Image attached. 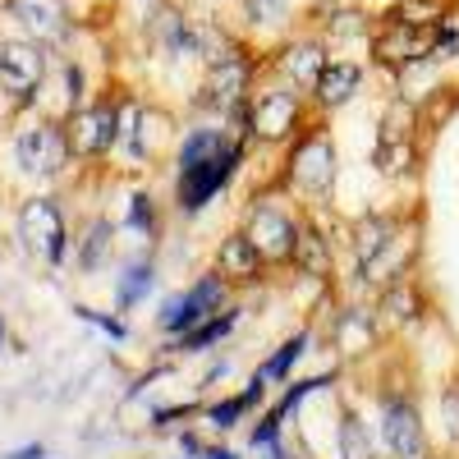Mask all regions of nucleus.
<instances>
[{
    "label": "nucleus",
    "mask_w": 459,
    "mask_h": 459,
    "mask_svg": "<svg viewBox=\"0 0 459 459\" xmlns=\"http://www.w3.org/2000/svg\"><path fill=\"white\" fill-rule=\"evenodd\" d=\"M235 166H239V147L225 134H194L184 147V179H179L184 207H203L235 175Z\"/></svg>",
    "instance_id": "f257e3e1"
},
{
    "label": "nucleus",
    "mask_w": 459,
    "mask_h": 459,
    "mask_svg": "<svg viewBox=\"0 0 459 459\" xmlns=\"http://www.w3.org/2000/svg\"><path fill=\"white\" fill-rule=\"evenodd\" d=\"M437 28L441 23H391L381 19V28L372 32V60L386 69H409L418 60L437 56Z\"/></svg>",
    "instance_id": "f03ea898"
},
{
    "label": "nucleus",
    "mask_w": 459,
    "mask_h": 459,
    "mask_svg": "<svg viewBox=\"0 0 459 459\" xmlns=\"http://www.w3.org/2000/svg\"><path fill=\"white\" fill-rule=\"evenodd\" d=\"M248 79H253V60L230 47L221 60H212V74H207V101L230 110V106H244V92H248Z\"/></svg>",
    "instance_id": "7ed1b4c3"
},
{
    "label": "nucleus",
    "mask_w": 459,
    "mask_h": 459,
    "mask_svg": "<svg viewBox=\"0 0 459 459\" xmlns=\"http://www.w3.org/2000/svg\"><path fill=\"white\" fill-rule=\"evenodd\" d=\"M248 125L262 138H285L290 129H299V92H257L248 106Z\"/></svg>",
    "instance_id": "20e7f679"
},
{
    "label": "nucleus",
    "mask_w": 459,
    "mask_h": 459,
    "mask_svg": "<svg viewBox=\"0 0 459 459\" xmlns=\"http://www.w3.org/2000/svg\"><path fill=\"white\" fill-rule=\"evenodd\" d=\"M244 235L257 244V253L262 257H294V239H299V225H290L276 207H257L253 216H248V230Z\"/></svg>",
    "instance_id": "39448f33"
},
{
    "label": "nucleus",
    "mask_w": 459,
    "mask_h": 459,
    "mask_svg": "<svg viewBox=\"0 0 459 459\" xmlns=\"http://www.w3.org/2000/svg\"><path fill=\"white\" fill-rule=\"evenodd\" d=\"M409 129H413V110H409V101H395L386 110V129H381V143H377V161L391 175H400L413 157V134Z\"/></svg>",
    "instance_id": "423d86ee"
},
{
    "label": "nucleus",
    "mask_w": 459,
    "mask_h": 459,
    "mask_svg": "<svg viewBox=\"0 0 459 459\" xmlns=\"http://www.w3.org/2000/svg\"><path fill=\"white\" fill-rule=\"evenodd\" d=\"M335 179V166H331V143L322 134H313L308 143H303L294 152V184L303 188V194H326Z\"/></svg>",
    "instance_id": "0eeeda50"
},
{
    "label": "nucleus",
    "mask_w": 459,
    "mask_h": 459,
    "mask_svg": "<svg viewBox=\"0 0 459 459\" xmlns=\"http://www.w3.org/2000/svg\"><path fill=\"white\" fill-rule=\"evenodd\" d=\"M386 441L400 459H423L428 446H423V423H418V409L404 404V400H391L386 404Z\"/></svg>",
    "instance_id": "6e6552de"
},
{
    "label": "nucleus",
    "mask_w": 459,
    "mask_h": 459,
    "mask_svg": "<svg viewBox=\"0 0 459 459\" xmlns=\"http://www.w3.org/2000/svg\"><path fill=\"white\" fill-rule=\"evenodd\" d=\"M37 79H42V56H37V47H23V42L0 47V83L14 97H28L37 88Z\"/></svg>",
    "instance_id": "1a4fd4ad"
},
{
    "label": "nucleus",
    "mask_w": 459,
    "mask_h": 459,
    "mask_svg": "<svg viewBox=\"0 0 459 459\" xmlns=\"http://www.w3.org/2000/svg\"><path fill=\"white\" fill-rule=\"evenodd\" d=\"M281 69H285V79H290L299 92H313L317 79H322V69H326V51H322L317 42H294V47H285Z\"/></svg>",
    "instance_id": "9d476101"
},
{
    "label": "nucleus",
    "mask_w": 459,
    "mask_h": 459,
    "mask_svg": "<svg viewBox=\"0 0 459 459\" xmlns=\"http://www.w3.org/2000/svg\"><path fill=\"white\" fill-rule=\"evenodd\" d=\"M359 83H363V69H359L354 60H326L313 97H317L322 106H344V101L359 92Z\"/></svg>",
    "instance_id": "9b49d317"
},
{
    "label": "nucleus",
    "mask_w": 459,
    "mask_h": 459,
    "mask_svg": "<svg viewBox=\"0 0 459 459\" xmlns=\"http://www.w3.org/2000/svg\"><path fill=\"white\" fill-rule=\"evenodd\" d=\"M221 299V281L212 276V281H203L198 290H188L179 303H170V313H166V326L170 331H184V326H198L203 317H207V308Z\"/></svg>",
    "instance_id": "f8f14e48"
},
{
    "label": "nucleus",
    "mask_w": 459,
    "mask_h": 459,
    "mask_svg": "<svg viewBox=\"0 0 459 459\" xmlns=\"http://www.w3.org/2000/svg\"><path fill=\"white\" fill-rule=\"evenodd\" d=\"M257 266H262V253H257V244H253L248 235H230V239L221 244V272H225L230 281H253Z\"/></svg>",
    "instance_id": "ddd939ff"
},
{
    "label": "nucleus",
    "mask_w": 459,
    "mask_h": 459,
    "mask_svg": "<svg viewBox=\"0 0 459 459\" xmlns=\"http://www.w3.org/2000/svg\"><path fill=\"white\" fill-rule=\"evenodd\" d=\"M395 239H400V225H395V221H386V216H381V221H377V216H368V221L359 225V244H354V248H359V266H363V272H368V266H372L381 253H386Z\"/></svg>",
    "instance_id": "4468645a"
},
{
    "label": "nucleus",
    "mask_w": 459,
    "mask_h": 459,
    "mask_svg": "<svg viewBox=\"0 0 459 459\" xmlns=\"http://www.w3.org/2000/svg\"><path fill=\"white\" fill-rule=\"evenodd\" d=\"M19 152H23V161H28L32 170H51V166H60V157H65V147H60V138H56L51 129H32V134H23Z\"/></svg>",
    "instance_id": "2eb2a0df"
},
{
    "label": "nucleus",
    "mask_w": 459,
    "mask_h": 459,
    "mask_svg": "<svg viewBox=\"0 0 459 459\" xmlns=\"http://www.w3.org/2000/svg\"><path fill=\"white\" fill-rule=\"evenodd\" d=\"M450 10H446V0H400V5H391L381 19H391V23H441Z\"/></svg>",
    "instance_id": "dca6fc26"
},
{
    "label": "nucleus",
    "mask_w": 459,
    "mask_h": 459,
    "mask_svg": "<svg viewBox=\"0 0 459 459\" xmlns=\"http://www.w3.org/2000/svg\"><path fill=\"white\" fill-rule=\"evenodd\" d=\"M115 110L106 106V110H92V115H83V120L79 125H74V129H79V147L83 152H101L110 138H115Z\"/></svg>",
    "instance_id": "f3484780"
},
{
    "label": "nucleus",
    "mask_w": 459,
    "mask_h": 459,
    "mask_svg": "<svg viewBox=\"0 0 459 459\" xmlns=\"http://www.w3.org/2000/svg\"><path fill=\"white\" fill-rule=\"evenodd\" d=\"M37 225H42V239H37V244H42L47 257H56V253H60V216H56L47 203H37V207H28L23 230H28V235H37Z\"/></svg>",
    "instance_id": "a211bd4d"
},
{
    "label": "nucleus",
    "mask_w": 459,
    "mask_h": 459,
    "mask_svg": "<svg viewBox=\"0 0 459 459\" xmlns=\"http://www.w3.org/2000/svg\"><path fill=\"white\" fill-rule=\"evenodd\" d=\"M294 257L308 266L313 276H326V248H322V239L313 235V230H299V239H294Z\"/></svg>",
    "instance_id": "6ab92c4d"
},
{
    "label": "nucleus",
    "mask_w": 459,
    "mask_h": 459,
    "mask_svg": "<svg viewBox=\"0 0 459 459\" xmlns=\"http://www.w3.org/2000/svg\"><path fill=\"white\" fill-rule=\"evenodd\" d=\"M14 10H19V14H23V23H28V28H37V32H60V14H56L51 5H42V0H19Z\"/></svg>",
    "instance_id": "aec40b11"
},
{
    "label": "nucleus",
    "mask_w": 459,
    "mask_h": 459,
    "mask_svg": "<svg viewBox=\"0 0 459 459\" xmlns=\"http://www.w3.org/2000/svg\"><path fill=\"white\" fill-rule=\"evenodd\" d=\"M244 14L253 23H276L290 14V0H244Z\"/></svg>",
    "instance_id": "412c9836"
},
{
    "label": "nucleus",
    "mask_w": 459,
    "mask_h": 459,
    "mask_svg": "<svg viewBox=\"0 0 459 459\" xmlns=\"http://www.w3.org/2000/svg\"><path fill=\"white\" fill-rule=\"evenodd\" d=\"M340 446H344V459H372V455H368V441H363V428H359V418H344Z\"/></svg>",
    "instance_id": "4be33fe9"
},
{
    "label": "nucleus",
    "mask_w": 459,
    "mask_h": 459,
    "mask_svg": "<svg viewBox=\"0 0 459 459\" xmlns=\"http://www.w3.org/2000/svg\"><path fill=\"white\" fill-rule=\"evenodd\" d=\"M299 350H303V340H290L285 350H281V354H276L272 363H266V368L257 372V386H266V381H276V377H281V372H285V368H290V363L299 359Z\"/></svg>",
    "instance_id": "5701e85b"
},
{
    "label": "nucleus",
    "mask_w": 459,
    "mask_h": 459,
    "mask_svg": "<svg viewBox=\"0 0 459 459\" xmlns=\"http://www.w3.org/2000/svg\"><path fill=\"white\" fill-rule=\"evenodd\" d=\"M331 32H335V37H350V32L363 37V32H368V19H363V14H350V10H340V14H331Z\"/></svg>",
    "instance_id": "b1692460"
},
{
    "label": "nucleus",
    "mask_w": 459,
    "mask_h": 459,
    "mask_svg": "<svg viewBox=\"0 0 459 459\" xmlns=\"http://www.w3.org/2000/svg\"><path fill=\"white\" fill-rule=\"evenodd\" d=\"M230 326H235V313L221 317V322H212V326H203V331H194V335H188V350H194V344H212V340H221Z\"/></svg>",
    "instance_id": "393cba45"
},
{
    "label": "nucleus",
    "mask_w": 459,
    "mask_h": 459,
    "mask_svg": "<svg viewBox=\"0 0 459 459\" xmlns=\"http://www.w3.org/2000/svg\"><path fill=\"white\" fill-rule=\"evenodd\" d=\"M207 459H235V455H225V450H212V455H207Z\"/></svg>",
    "instance_id": "a878e982"
}]
</instances>
